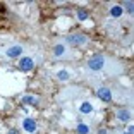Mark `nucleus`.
I'll return each mask as SVG.
<instances>
[{"label": "nucleus", "mask_w": 134, "mask_h": 134, "mask_svg": "<svg viewBox=\"0 0 134 134\" xmlns=\"http://www.w3.org/2000/svg\"><path fill=\"white\" fill-rule=\"evenodd\" d=\"M103 65H105V59H103V55H98V53L88 60V67L91 71H102Z\"/></svg>", "instance_id": "obj_1"}, {"label": "nucleus", "mask_w": 134, "mask_h": 134, "mask_svg": "<svg viewBox=\"0 0 134 134\" xmlns=\"http://www.w3.org/2000/svg\"><path fill=\"white\" fill-rule=\"evenodd\" d=\"M86 41H88V36H86V35H81V33L71 35L69 38H67V43L72 45V47H83Z\"/></svg>", "instance_id": "obj_2"}, {"label": "nucleus", "mask_w": 134, "mask_h": 134, "mask_svg": "<svg viewBox=\"0 0 134 134\" xmlns=\"http://www.w3.org/2000/svg\"><path fill=\"white\" fill-rule=\"evenodd\" d=\"M35 67V62H33V59H29V57H23V59L19 60V64H17V69L23 72H29Z\"/></svg>", "instance_id": "obj_3"}, {"label": "nucleus", "mask_w": 134, "mask_h": 134, "mask_svg": "<svg viewBox=\"0 0 134 134\" xmlns=\"http://www.w3.org/2000/svg\"><path fill=\"white\" fill-rule=\"evenodd\" d=\"M23 127H24V131L26 132H29V134H33V132H36V120L35 119H24L23 120Z\"/></svg>", "instance_id": "obj_4"}, {"label": "nucleus", "mask_w": 134, "mask_h": 134, "mask_svg": "<svg viewBox=\"0 0 134 134\" xmlns=\"http://www.w3.org/2000/svg\"><path fill=\"white\" fill-rule=\"evenodd\" d=\"M96 95H98L100 100H103V102H112V91L108 90V88H98V91H96Z\"/></svg>", "instance_id": "obj_5"}, {"label": "nucleus", "mask_w": 134, "mask_h": 134, "mask_svg": "<svg viewBox=\"0 0 134 134\" xmlns=\"http://www.w3.org/2000/svg\"><path fill=\"white\" fill-rule=\"evenodd\" d=\"M7 57L9 59H16V57H21V53H23V47L21 45H14V47H10L7 52Z\"/></svg>", "instance_id": "obj_6"}, {"label": "nucleus", "mask_w": 134, "mask_h": 134, "mask_svg": "<svg viewBox=\"0 0 134 134\" xmlns=\"http://www.w3.org/2000/svg\"><path fill=\"white\" fill-rule=\"evenodd\" d=\"M23 103H24V105H33V107H36L40 103V100L36 98V96L28 95V96H24V98H23Z\"/></svg>", "instance_id": "obj_7"}, {"label": "nucleus", "mask_w": 134, "mask_h": 134, "mask_svg": "<svg viewBox=\"0 0 134 134\" xmlns=\"http://www.w3.org/2000/svg\"><path fill=\"white\" fill-rule=\"evenodd\" d=\"M79 112H81V114H91V112H93V105H91L90 102H83L81 107H79Z\"/></svg>", "instance_id": "obj_8"}, {"label": "nucleus", "mask_w": 134, "mask_h": 134, "mask_svg": "<svg viewBox=\"0 0 134 134\" xmlns=\"http://www.w3.org/2000/svg\"><path fill=\"white\" fill-rule=\"evenodd\" d=\"M124 14V10H122V7L120 5H114V7L110 9V16L112 17H120Z\"/></svg>", "instance_id": "obj_9"}, {"label": "nucleus", "mask_w": 134, "mask_h": 134, "mask_svg": "<svg viewBox=\"0 0 134 134\" xmlns=\"http://www.w3.org/2000/svg\"><path fill=\"white\" fill-rule=\"evenodd\" d=\"M129 117H131V115H129V112H127V110H124V108L117 112V119L120 120V122H127V120H129Z\"/></svg>", "instance_id": "obj_10"}, {"label": "nucleus", "mask_w": 134, "mask_h": 134, "mask_svg": "<svg viewBox=\"0 0 134 134\" xmlns=\"http://www.w3.org/2000/svg\"><path fill=\"white\" fill-rule=\"evenodd\" d=\"M76 14H77V19L79 21H86L88 17H90L88 10H84V9H77V10H76Z\"/></svg>", "instance_id": "obj_11"}, {"label": "nucleus", "mask_w": 134, "mask_h": 134, "mask_svg": "<svg viewBox=\"0 0 134 134\" xmlns=\"http://www.w3.org/2000/svg\"><path fill=\"white\" fill-rule=\"evenodd\" d=\"M76 131H77V134H88L90 132V127H88L86 124H77Z\"/></svg>", "instance_id": "obj_12"}, {"label": "nucleus", "mask_w": 134, "mask_h": 134, "mask_svg": "<svg viewBox=\"0 0 134 134\" xmlns=\"http://www.w3.org/2000/svg\"><path fill=\"white\" fill-rule=\"evenodd\" d=\"M64 50H65V47H64V45H57V47L53 48V53H55V57H62V55H64Z\"/></svg>", "instance_id": "obj_13"}, {"label": "nucleus", "mask_w": 134, "mask_h": 134, "mask_svg": "<svg viewBox=\"0 0 134 134\" xmlns=\"http://www.w3.org/2000/svg\"><path fill=\"white\" fill-rule=\"evenodd\" d=\"M57 77H59L60 81H67V79H69V72L67 71H59L57 72Z\"/></svg>", "instance_id": "obj_14"}, {"label": "nucleus", "mask_w": 134, "mask_h": 134, "mask_svg": "<svg viewBox=\"0 0 134 134\" xmlns=\"http://www.w3.org/2000/svg\"><path fill=\"white\" fill-rule=\"evenodd\" d=\"M124 9H127V12L132 14V12H134V4H132V2H126V4H124ZM124 9H122V10H124Z\"/></svg>", "instance_id": "obj_15"}, {"label": "nucleus", "mask_w": 134, "mask_h": 134, "mask_svg": "<svg viewBox=\"0 0 134 134\" xmlns=\"http://www.w3.org/2000/svg\"><path fill=\"white\" fill-rule=\"evenodd\" d=\"M9 134H19V131H17V129H10V131H9Z\"/></svg>", "instance_id": "obj_16"}, {"label": "nucleus", "mask_w": 134, "mask_h": 134, "mask_svg": "<svg viewBox=\"0 0 134 134\" xmlns=\"http://www.w3.org/2000/svg\"><path fill=\"white\" fill-rule=\"evenodd\" d=\"M124 134H129V132H124Z\"/></svg>", "instance_id": "obj_17"}]
</instances>
